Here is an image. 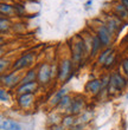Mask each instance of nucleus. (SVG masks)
Masks as SVG:
<instances>
[{"mask_svg":"<svg viewBox=\"0 0 128 130\" xmlns=\"http://www.w3.org/2000/svg\"><path fill=\"white\" fill-rule=\"evenodd\" d=\"M127 85V80L122 77L120 73H113L109 79V89H114L116 91H121L125 86Z\"/></svg>","mask_w":128,"mask_h":130,"instance_id":"nucleus-1","label":"nucleus"},{"mask_svg":"<svg viewBox=\"0 0 128 130\" xmlns=\"http://www.w3.org/2000/svg\"><path fill=\"white\" fill-rule=\"evenodd\" d=\"M97 37L100 39L102 46H109L111 41V33L108 30L107 25H101L97 30Z\"/></svg>","mask_w":128,"mask_h":130,"instance_id":"nucleus-2","label":"nucleus"},{"mask_svg":"<svg viewBox=\"0 0 128 130\" xmlns=\"http://www.w3.org/2000/svg\"><path fill=\"white\" fill-rule=\"evenodd\" d=\"M32 62H33V53L29 52L26 55H23L19 59H17L13 63L12 68H13V70H20V69H24L25 66L30 65Z\"/></svg>","mask_w":128,"mask_h":130,"instance_id":"nucleus-3","label":"nucleus"},{"mask_svg":"<svg viewBox=\"0 0 128 130\" xmlns=\"http://www.w3.org/2000/svg\"><path fill=\"white\" fill-rule=\"evenodd\" d=\"M71 62L70 60H63L58 70V77L61 80H69L71 77Z\"/></svg>","mask_w":128,"mask_h":130,"instance_id":"nucleus-4","label":"nucleus"},{"mask_svg":"<svg viewBox=\"0 0 128 130\" xmlns=\"http://www.w3.org/2000/svg\"><path fill=\"white\" fill-rule=\"evenodd\" d=\"M51 77V69H50V65L44 63V64L40 65L39 68V71H38V79L39 82L44 84V83H48L49 79Z\"/></svg>","mask_w":128,"mask_h":130,"instance_id":"nucleus-5","label":"nucleus"},{"mask_svg":"<svg viewBox=\"0 0 128 130\" xmlns=\"http://www.w3.org/2000/svg\"><path fill=\"white\" fill-rule=\"evenodd\" d=\"M37 89V83L32 82V83H27V84H21L19 88L17 89V92L20 95L24 93H33Z\"/></svg>","mask_w":128,"mask_h":130,"instance_id":"nucleus-6","label":"nucleus"},{"mask_svg":"<svg viewBox=\"0 0 128 130\" xmlns=\"http://www.w3.org/2000/svg\"><path fill=\"white\" fill-rule=\"evenodd\" d=\"M102 88V82L98 80V79H94V80H90L88 82V84L86 85V91L91 93H97L100 91V89Z\"/></svg>","mask_w":128,"mask_h":130,"instance_id":"nucleus-7","label":"nucleus"},{"mask_svg":"<svg viewBox=\"0 0 128 130\" xmlns=\"http://www.w3.org/2000/svg\"><path fill=\"white\" fill-rule=\"evenodd\" d=\"M33 102V93H24L18 98V104L21 108H29Z\"/></svg>","mask_w":128,"mask_h":130,"instance_id":"nucleus-8","label":"nucleus"},{"mask_svg":"<svg viewBox=\"0 0 128 130\" xmlns=\"http://www.w3.org/2000/svg\"><path fill=\"white\" fill-rule=\"evenodd\" d=\"M1 129L3 130H21L20 124L12 120H4L1 122Z\"/></svg>","mask_w":128,"mask_h":130,"instance_id":"nucleus-9","label":"nucleus"},{"mask_svg":"<svg viewBox=\"0 0 128 130\" xmlns=\"http://www.w3.org/2000/svg\"><path fill=\"white\" fill-rule=\"evenodd\" d=\"M1 80H3L4 85L11 86L17 83L18 77L16 76V73H8V75H6V76H3V77H1Z\"/></svg>","mask_w":128,"mask_h":130,"instance_id":"nucleus-10","label":"nucleus"},{"mask_svg":"<svg viewBox=\"0 0 128 130\" xmlns=\"http://www.w3.org/2000/svg\"><path fill=\"white\" fill-rule=\"evenodd\" d=\"M82 108H83V101H82V99H76V101H73V102H71L69 111L71 113H77L82 110Z\"/></svg>","mask_w":128,"mask_h":130,"instance_id":"nucleus-11","label":"nucleus"},{"mask_svg":"<svg viewBox=\"0 0 128 130\" xmlns=\"http://www.w3.org/2000/svg\"><path fill=\"white\" fill-rule=\"evenodd\" d=\"M101 47H102V44H101L98 37L97 36L93 37V39H91V56L97 55V52H98V50Z\"/></svg>","mask_w":128,"mask_h":130,"instance_id":"nucleus-12","label":"nucleus"},{"mask_svg":"<svg viewBox=\"0 0 128 130\" xmlns=\"http://www.w3.org/2000/svg\"><path fill=\"white\" fill-rule=\"evenodd\" d=\"M115 14L120 18H128V8H126L121 3L115 6Z\"/></svg>","mask_w":128,"mask_h":130,"instance_id":"nucleus-13","label":"nucleus"},{"mask_svg":"<svg viewBox=\"0 0 128 130\" xmlns=\"http://www.w3.org/2000/svg\"><path fill=\"white\" fill-rule=\"evenodd\" d=\"M36 77H37V73H36L35 70H30V71L25 75V77L21 79V84H27V83H32L35 82Z\"/></svg>","mask_w":128,"mask_h":130,"instance_id":"nucleus-14","label":"nucleus"},{"mask_svg":"<svg viewBox=\"0 0 128 130\" xmlns=\"http://www.w3.org/2000/svg\"><path fill=\"white\" fill-rule=\"evenodd\" d=\"M119 25H120V20H119V19H113V18H111L110 20H108L107 27H108V30L110 31V33L113 34L115 31H118L119 30Z\"/></svg>","mask_w":128,"mask_h":130,"instance_id":"nucleus-15","label":"nucleus"},{"mask_svg":"<svg viewBox=\"0 0 128 130\" xmlns=\"http://www.w3.org/2000/svg\"><path fill=\"white\" fill-rule=\"evenodd\" d=\"M113 53V48H110V47H107L106 50H104L102 53L100 55V57H98V64H104L106 63V60L108 59V57Z\"/></svg>","mask_w":128,"mask_h":130,"instance_id":"nucleus-16","label":"nucleus"},{"mask_svg":"<svg viewBox=\"0 0 128 130\" xmlns=\"http://www.w3.org/2000/svg\"><path fill=\"white\" fill-rule=\"evenodd\" d=\"M65 92H66V90L65 89H62V90H59L58 92L55 95V97L52 98V104L53 105H57V104H59V102H61V99L63 98V97L65 96Z\"/></svg>","mask_w":128,"mask_h":130,"instance_id":"nucleus-17","label":"nucleus"},{"mask_svg":"<svg viewBox=\"0 0 128 130\" xmlns=\"http://www.w3.org/2000/svg\"><path fill=\"white\" fill-rule=\"evenodd\" d=\"M59 108H65V109H69L70 105H71V101H70V97L69 96H64L61 102H59Z\"/></svg>","mask_w":128,"mask_h":130,"instance_id":"nucleus-18","label":"nucleus"},{"mask_svg":"<svg viewBox=\"0 0 128 130\" xmlns=\"http://www.w3.org/2000/svg\"><path fill=\"white\" fill-rule=\"evenodd\" d=\"M14 10L13 6H11V5H8V4H5L3 3L1 4V6H0V11H1V14H10L12 11Z\"/></svg>","mask_w":128,"mask_h":130,"instance_id":"nucleus-19","label":"nucleus"},{"mask_svg":"<svg viewBox=\"0 0 128 130\" xmlns=\"http://www.w3.org/2000/svg\"><path fill=\"white\" fill-rule=\"evenodd\" d=\"M1 25H0V28H1V32H5V30H8L10 27V21L8 19H5L4 17H1Z\"/></svg>","mask_w":128,"mask_h":130,"instance_id":"nucleus-20","label":"nucleus"},{"mask_svg":"<svg viewBox=\"0 0 128 130\" xmlns=\"http://www.w3.org/2000/svg\"><path fill=\"white\" fill-rule=\"evenodd\" d=\"M121 66H122V70H123V72H125V75L128 77V58L122 59Z\"/></svg>","mask_w":128,"mask_h":130,"instance_id":"nucleus-21","label":"nucleus"},{"mask_svg":"<svg viewBox=\"0 0 128 130\" xmlns=\"http://www.w3.org/2000/svg\"><path fill=\"white\" fill-rule=\"evenodd\" d=\"M0 99H1L3 102H7V101L10 99V96H8V93H7L4 89L0 90Z\"/></svg>","mask_w":128,"mask_h":130,"instance_id":"nucleus-22","label":"nucleus"},{"mask_svg":"<svg viewBox=\"0 0 128 130\" xmlns=\"http://www.w3.org/2000/svg\"><path fill=\"white\" fill-rule=\"evenodd\" d=\"M13 7H14V11H16V12H17L19 15H21V14L25 12V7L21 6V5H19V4H16Z\"/></svg>","mask_w":128,"mask_h":130,"instance_id":"nucleus-23","label":"nucleus"},{"mask_svg":"<svg viewBox=\"0 0 128 130\" xmlns=\"http://www.w3.org/2000/svg\"><path fill=\"white\" fill-rule=\"evenodd\" d=\"M114 53H111L110 56H109V57H108V59L107 60H106V63H104V66H106V68H109V66H110L111 64H113V63H114Z\"/></svg>","mask_w":128,"mask_h":130,"instance_id":"nucleus-24","label":"nucleus"},{"mask_svg":"<svg viewBox=\"0 0 128 130\" xmlns=\"http://www.w3.org/2000/svg\"><path fill=\"white\" fill-rule=\"evenodd\" d=\"M74 120H73V117H66V118H64V124L65 125H70V124H73Z\"/></svg>","mask_w":128,"mask_h":130,"instance_id":"nucleus-25","label":"nucleus"},{"mask_svg":"<svg viewBox=\"0 0 128 130\" xmlns=\"http://www.w3.org/2000/svg\"><path fill=\"white\" fill-rule=\"evenodd\" d=\"M5 64H7V60H5V59H1V64H0V69H1V71L4 70V66H5Z\"/></svg>","mask_w":128,"mask_h":130,"instance_id":"nucleus-26","label":"nucleus"},{"mask_svg":"<svg viewBox=\"0 0 128 130\" xmlns=\"http://www.w3.org/2000/svg\"><path fill=\"white\" fill-rule=\"evenodd\" d=\"M120 1H121V4L126 7V8H128V0H120Z\"/></svg>","mask_w":128,"mask_h":130,"instance_id":"nucleus-27","label":"nucleus"},{"mask_svg":"<svg viewBox=\"0 0 128 130\" xmlns=\"http://www.w3.org/2000/svg\"><path fill=\"white\" fill-rule=\"evenodd\" d=\"M127 99H128V93H127Z\"/></svg>","mask_w":128,"mask_h":130,"instance_id":"nucleus-28","label":"nucleus"}]
</instances>
